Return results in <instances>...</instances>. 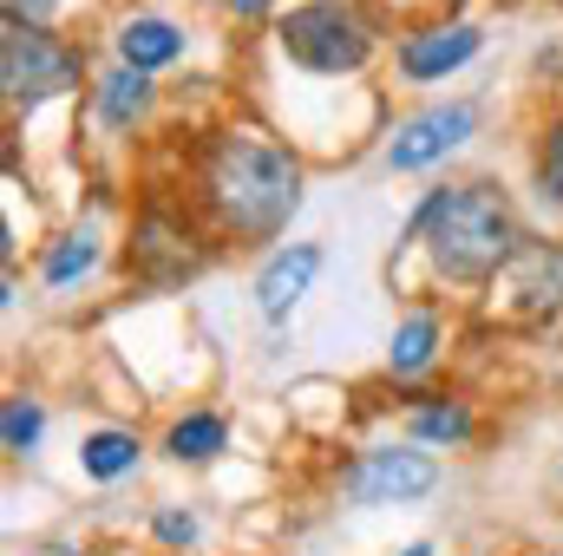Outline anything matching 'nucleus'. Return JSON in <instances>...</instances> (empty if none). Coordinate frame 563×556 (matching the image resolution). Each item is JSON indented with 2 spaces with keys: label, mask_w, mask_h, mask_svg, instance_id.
Wrapping results in <instances>:
<instances>
[{
  "label": "nucleus",
  "mask_w": 563,
  "mask_h": 556,
  "mask_svg": "<svg viewBox=\"0 0 563 556\" xmlns=\"http://www.w3.org/2000/svg\"><path fill=\"white\" fill-rule=\"evenodd\" d=\"M531 73H563V46H538V59H531Z\"/></svg>",
  "instance_id": "5701e85b"
},
{
  "label": "nucleus",
  "mask_w": 563,
  "mask_h": 556,
  "mask_svg": "<svg viewBox=\"0 0 563 556\" xmlns=\"http://www.w3.org/2000/svg\"><path fill=\"white\" fill-rule=\"evenodd\" d=\"M445 485V465L439 452H426L413 438H387V445H367L341 465V504L354 511H400V504H426L432 491Z\"/></svg>",
  "instance_id": "423d86ee"
},
{
  "label": "nucleus",
  "mask_w": 563,
  "mask_h": 556,
  "mask_svg": "<svg viewBox=\"0 0 563 556\" xmlns=\"http://www.w3.org/2000/svg\"><path fill=\"white\" fill-rule=\"evenodd\" d=\"M485 53V26L478 20H459V13H439L426 26H407L394 40V73L407 86H445L452 73H465L472 59Z\"/></svg>",
  "instance_id": "6e6552de"
},
{
  "label": "nucleus",
  "mask_w": 563,
  "mask_h": 556,
  "mask_svg": "<svg viewBox=\"0 0 563 556\" xmlns=\"http://www.w3.org/2000/svg\"><path fill=\"white\" fill-rule=\"evenodd\" d=\"M485 132V99L472 92H452V99H432L420 112L394 119L387 125V144H380V170L387 177H413V170H432L445 157H459L465 144Z\"/></svg>",
  "instance_id": "0eeeda50"
},
{
  "label": "nucleus",
  "mask_w": 563,
  "mask_h": 556,
  "mask_svg": "<svg viewBox=\"0 0 563 556\" xmlns=\"http://www.w3.org/2000/svg\"><path fill=\"white\" fill-rule=\"evenodd\" d=\"M282 0H223V13L230 20H263V13H276Z\"/></svg>",
  "instance_id": "4be33fe9"
},
{
  "label": "nucleus",
  "mask_w": 563,
  "mask_h": 556,
  "mask_svg": "<svg viewBox=\"0 0 563 556\" xmlns=\"http://www.w3.org/2000/svg\"><path fill=\"white\" fill-rule=\"evenodd\" d=\"M492 288H505L511 314L531 321V327L563 321V236H525V249L511 256V269Z\"/></svg>",
  "instance_id": "1a4fd4ad"
},
{
  "label": "nucleus",
  "mask_w": 563,
  "mask_h": 556,
  "mask_svg": "<svg viewBox=\"0 0 563 556\" xmlns=\"http://www.w3.org/2000/svg\"><path fill=\"white\" fill-rule=\"evenodd\" d=\"M439 354H445V321H439L432 301H420V308H407V314L394 321V334H387V380L420 387L426 374L439 367Z\"/></svg>",
  "instance_id": "ddd939ff"
},
{
  "label": "nucleus",
  "mask_w": 563,
  "mask_h": 556,
  "mask_svg": "<svg viewBox=\"0 0 563 556\" xmlns=\"http://www.w3.org/2000/svg\"><path fill=\"white\" fill-rule=\"evenodd\" d=\"M190 53V33H184V20H170V13H125L119 26H112V59L119 66H132V73H170L177 59Z\"/></svg>",
  "instance_id": "9b49d317"
},
{
  "label": "nucleus",
  "mask_w": 563,
  "mask_h": 556,
  "mask_svg": "<svg viewBox=\"0 0 563 556\" xmlns=\"http://www.w3.org/2000/svg\"><path fill=\"white\" fill-rule=\"evenodd\" d=\"M558 471H563V452H558Z\"/></svg>",
  "instance_id": "393cba45"
},
{
  "label": "nucleus",
  "mask_w": 563,
  "mask_h": 556,
  "mask_svg": "<svg viewBox=\"0 0 563 556\" xmlns=\"http://www.w3.org/2000/svg\"><path fill=\"white\" fill-rule=\"evenodd\" d=\"M99 263H106V230L86 216V223L59 230V236L40 249V288H46V294H73L79 281L99 276Z\"/></svg>",
  "instance_id": "2eb2a0df"
},
{
  "label": "nucleus",
  "mask_w": 563,
  "mask_h": 556,
  "mask_svg": "<svg viewBox=\"0 0 563 556\" xmlns=\"http://www.w3.org/2000/svg\"><path fill=\"white\" fill-rule=\"evenodd\" d=\"M151 544L170 551V556L197 551V544H203V518H197L190 504H157V511H151Z\"/></svg>",
  "instance_id": "aec40b11"
},
{
  "label": "nucleus",
  "mask_w": 563,
  "mask_h": 556,
  "mask_svg": "<svg viewBox=\"0 0 563 556\" xmlns=\"http://www.w3.org/2000/svg\"><path fill=\"white\" fill-rule=\"evenodd\" d=\"M407 438L426 452H465L478 445V407L459 393H407Z\"/></svg>",
  "instance_id": "4468645a"
},
{
  "label": "nucleus",
  "mask_w": 563,
  "mask_h": 556,
  "mask_svg": "<svg viewBox=\"0 0 563 556\" xmlns=\"http://www.w3.org/2000/svg\"><path fill=\"white\" fill-rule=\"evenodd\" d=\"M0 13H7V20H26V26H53L59 0H0Z\"/></svg>",
  "instance_id": "412c9836"
},
{
  "label": "nucleus",
  "mask_w": 563,
  "mask_h": 556,
  "mask_svg": "<svg viewBox=\"0 0 563 556\" xmlns=\"http://www.w3.org/2000/svg\"><path fill=\"white\" fill-rule=\"evenodd\" d=\"M217 236L190 210V197H144L132 230H125V276L144 294H177L210 269Z\"/></svg>",
  "instance_id": "20e7f679"
},
{
  "label": "nucleus",
  "mask_w": 563,
  "mask_h": 556,
  "mask_svg": "<svg viewBox=\"0 0 563 556\" xmlns=\"http://www.w3.org/2000/svg\"><path fill=\"white\" fill-rule=\"evenodd\" d=\"M79 471H86L92 485H125V478H139L144 471V438L132 425H92V432L79 438Z\"/></svg>",
  "instance_id": "f3484780"
},
{
  "label": "nucleus",
  "mask_w": 563,
  "mask_h": 556,
  "mask_svg": "<svg viewBox=\"0 0 563 556\" xmlns=\"http://www.w3.org/2000/svg\"><path fill=\"white\" fill-rule=\"evenodd\" d=\"M407 249H426L432 276L445 288L478 294L525 249V223H518V203L498 177H459V184H432L407 210V223L394 236V263Z\"/></svg>",
  "instance_id": "f03ea898"
},
{
  "label": "nucleus",
  "mask_w": 563,
  "mask_h": 556,
  "mask_svg": "<svg viewBox=\"0 0 563 556\" xmlns=\"http://www.w3.org/2000/svg\"><path fill=\"white\" fill-rule=\"evenodd\" d=\"M269 33L276 53L308 79H361L380 59V20L361 0H295Z\"/></svg>",
  "instance_id": "7ed1b4c3"
},
{
  "label": "nucleus",
  "mask_w": 563,
  "mask_h": 556,
  "mask_svg": "<svg viewBox=\"0 0 563 556\" xmlns=\"http://www.w3.org/2000/svg\"><path fill=\"white\" fill-rule=\"evenodd\" d=\"M157 452H164L170 465H217V458L230 452V419L217 413V407H190V413H177L164 425Z\"/></svg>",
  "instance_id": "dca6fc26"
},
{
  "label": "nucleus",
  "mask_w": 563,
  "mask_h": 556,
  "mask_svg": "<svg viewBox=\"0 0 563 556\" xmlns=\"http://www.w3.org/2000/svg\"><path fill=\"white\" fill-rule=\"evenodd\" d=\"M321 269H328V249H321L314 236L269 249V256H263V269H256V281H250V301H256V314H263L269 327H288V321H295V308L314 294Z\"/></svg>",
  "instance_id": "9d476101"
},
{
  "label": "nucleus",
  "mask_w": 563,
  "mask_h": 556,
  "mask_svg": "<svg viewBox=\"0 0 563 556\" xmlns=\"http://www.w3.org/2000/svg\"><path fill=\"white\" fill-rule=\"evenodd\" d=\"M190 210L217 236V249H282L288 223L308 203V170L295 144H282L263 125H217L190 157Z\"/></svg>",
  "instance_id": "f257e3e1"
},
{
  "label": "nucleus",
  "mask_w": 563,
  "mask_h": 556,
  "mask_svg": "<svg viewBox=\"0 0 563 556\" xmlns=\"http://www.w3.org/2000/svg\"><path fill=\"white\" fill-rule=\"evenodd\" d=\"M86 79V46L53 33V26H26V20H7L0 33V92L13 112H40L66 92H79Z\"/></svg>",
  "instance_id": "39448f33"
},
{
  "label": "nucleus",
  "mask_w": 563,
  "mask_h": 556,
  "mask_svg": "<svg viewBox=\"0 0 563 556\" xmlns=\"http://www.w3.org/2000/svg\"><path fill=\"white\" fill-rule=\"evenodd\" d=\"M394 556H439V544H432V537H420V544H407V551H394Z\"/></svg>",
  "instance_id": "b1692460"
},
{
  "label": "nucleus",
  "mask_w": 563,
  "mask_h": 556,
  "mask_svg": "<svg viewBox=\"0 0 563 556\" xmlns=\"http://www.w3.org/2000/svg\"><path fill=\"white\" fill-rule=\"evenodd\" d=\"M531 190H538L544 210H563V105L531 138Z\"/></svg>",
  "instance_id": "a211bd4d"
},
{
  "label": "nucleus",
  "mask_w": 563,
  "mask_h": 556,
  "mask_svg": "<svg viewBox=\"0 0 563 556\" xmlns=\"http://www.w3.org/2000/svg\"><path fill=\"white\" fill-rule=\"evenodd\" d=\"M151 112H157V79H151V73H132V66L112 59V66L92 79V119H99V132L139 138L144 125H151Z\"/></svg>",
  "instance_id": "f8f14e48"
},
{
  "label": "nucleus",
  "mask_w": 563,
  "mask_h": 556,
  "mask_svg": "<svg viewBox=\"0 0 563 556\" xmlns=\"http://www.w3.org/2000/svg\"><path fill=\"white\" fill-rule=\"evenodd\" d=\"M40 438H46V407L33 393H7L0 400V452L7 458H33Z\"/></svg>",
  "instance_id": "6ab92c4d"
}]
</instances>
